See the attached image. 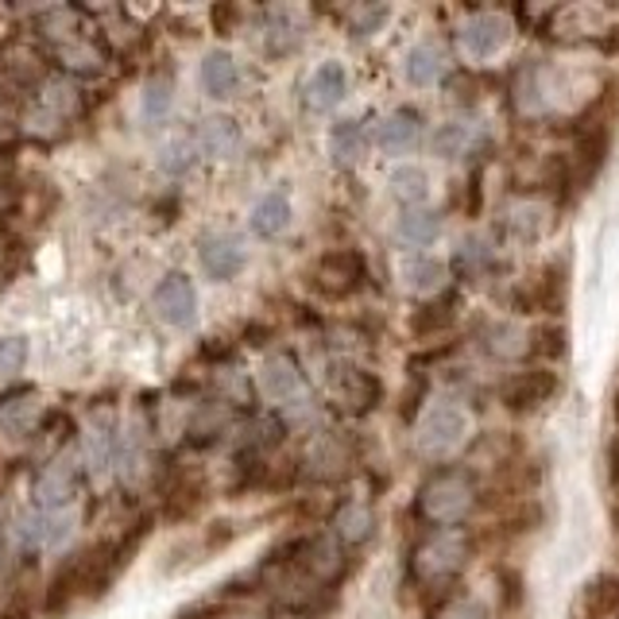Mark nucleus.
<instances>
[{
    "label": "nucleus",
    "instance_id": "f03ea898",
    "mask_svg": "<svg viewBox=\"0 0 619 619\" xmlns=\"http://www.w3.org/2000/svg\"><path fill=\"white\" fill-rule=\"evenodd\" d=\"M472 557V534L465 527H442L415 542L410 549V577L418 589H445L457 581V573L469 566Z\"/></svg>",
    "mask_w": 619,
    "mask_h": 619
},
{
    "label": "nucleus",
    "instance_id": "e433bc0d",
    "mask_svg": "<svg viewBox=\"0 0 619 619\" xmlns=\"http://www.w3.org/2000/svg\"><path fill=\"white\" fill-rule=\"evenodd\" d=\"M232 20H237V9H213V27H217L222 36H229Z\"/></svg>",
    "mask_w": 619,
    "mask_h": 619
},
{
    "label": "nucleus",
    "instance_id": "a878e982",
    "mask_svg": "<svg viewBox=\"0 0 619 619\" xmlns=\"http://www.w3.org/2000/svg\"><path fill=\"white\" fill-rule=\"evenodd\" d=\"M407 81L410 86H430L438 74H442V51L433 43H418V47H410L407 51Z\"/></svg>",
    "mask_w": 619,
    "mask_h": 619
},
{
    "label": "nucleus",
    "instance_id": "473e14b6",
    "mask_svg": "<svg viewBox=\"0 0 619 619\" xmlns=\"http://www.w3.org/2000/svg\"><path fill=\"white\" fill-rule=\"evenodd\" d=\"M457 264H460V271H465V275H480V271H484V264H488V248L480 244V240H465V244H460Z\"/></svg>",
    "mask_w": 619,
    "mask_h": 619
},
{
    "label": "nucleus",
    "instance_id": "ddd939ff",
    "mask_svg": "<svg viewBox=\"0 0 619 619\" xmlns=\"http://www.w3.org/2000/svg\"><path fill=\"white\" fill-rule=\"evenodd\" d=\"M569 267L566 260H549L542 267V275L534 279L531 287V299H527V310H542V314H561L566 310V299H569Z\"/></svg>",
    "mask_w": 619,
    "mask_h": 619
},
{
    "label": "nucleus",
    "instance_id": "0eeeda50",
    "mask_svg": "<svg viewBox=\"0 0 619 619\" xmlns=\"http://www.w3.org/2000/svg\"><path fill=\"white\" fill-rule=\"evenodd\" d=\"M78 596H89V549L86 554H74L71 561L51 577V584H47V593H43V611L47 616H66Z\"/></svg>",
    "mask_w": 619,
    "mask_h": 619
},
{
    "label": "nucleus",
    "instance_id": "ea45409f",
    "mask_svg": "<svg viewBox=\"0 0 619 619\" xmlns=\"http://www.w3.org/2000/svg\"><path fill=\"white\" fill-rule=\"evenodd\" d=\"M217 611L213 608H205V604H198V608H186V611H178V619H213Z\"/></svg>",
    "mask_w": 619,
    "mask_h": 619
},
{
    "label": "nucleus",
    "instance_id": "79ce46f5",
    "mask_svg": "<svg viewBox=\"0 0 619 619\" xmlns=\"http://www.w3.org/2000/svg\"><path fill=\"white\" fill-rule=\"evenodd\" d=\"M616 534H619V515H616Z\"/></svg>",
    "mask_w": 619,
    "mask_h": 619
},
{
    "label": "nucleus",
    "instance_id": "2f4dec72",
    "mask_svg": "<svg viewBox=\"0 0 619 619\" xmlns=\"http://www.w3.org/2000/svg\"><path fill=\"white\" fill-rule=\"evenodd\" d=\"M167 109H170V86L167 81H151L148 98H143V113H148L151 121H163Z\"/></svg>",
    "mask_w": 619,
    "mask_h": 619
},
{
    "label": "nucleus",
    "instance_id": "20e7f679",
    "mask_svg": "<svg viewBox=\"0 0 619 619\" xmlns=\"http://www.w3.org/2000/svg\"><path fill=\"white\" fill-rule=\"evenodd\" d=\"M291 566L306 577L314 589H326V584H337L345 577V546L337 542V534H314V539L294 542V557Z\"/></svg>",
    "mask_w": 619,
    "mask_h": 619
},
{
    "label": "nucleus",
    "instance_id": "7ed1b4c3",
    "mask_svg": "<svg viewBox=\"0 0 619 619\" xmlns=\"http://www.w3.org/2000/svg\"><path fill=\"white\" fill-rule=\"evenodd\" d=\"M465 438H469V415L457 403H433L415 430L418 453L430 460H445L450 453H457Z\"/></svg>",
    "mask_w": 619,
    "mask_h": 619
},
{
    "label": "nucleus",
    "instance_id": "9b49d317",
    "mask_svg": "<svg viewBox=\"0 0 619 619\" xmlns=\"http://www.w3.org/2000/svg\"><path fill=\"white\" fill-rule=\"evenodd\" d=\"M333 391H337V399H341V407H349L353 415H368V410L383 399V383L376 380L371 371L356 368V364L337 368Z\"/></svg>",
    "mask_w": 619,
    "mask_h": 619
},
{
    "label": "nucleus",
    "instance_id": "393cba45",
    "mask_svg": "<svg viewBox=\"0 0 619 619\" xmlns=\"http://www.w3.org/2000/svg\"><path fill=\"white\" fill-rule=\"evenodd\" d=\"M202 148L210 151V155H217V160L232 155V151L240 148L237 121H229V116H213V121H205L202 124Z\"/></svg>",
    "mask_w": 619,
    "mask_h": 619
},
{
    "label": "nucleus",
    "instance_id": "aec40b11",
    "mask_svg": "<svg viewBox=\"0 0 619 619\" xmlns=\"http://www.w3.org/2000/svg\"><path fill=\"white\" fill-rule=\"evenodd\" d=\"M310 460H314V477L321 480H341L353 469V453H349L345 442H337V438H321L314 445V453H310Z\"/></svg>",
    "mask_w": 619,
    "mask_h": 619
},
{
    "label": "nucleus",
    "instance_id": "4be33fe9",
    "mask_svg": "<svg viewBox=\"0 0 619 619\" xmlns=\"http://www.w3.org/2000/svg\"><path fill=\"white\" fill-rule=\"evenodd\" d=\"M329 155L337 167H353L364 155V124L361 121H337L329 132Z\"/></svg>",
    "mask_w": 619,
    "mask_h": 619
},
{
    "label": "nucleus",
    "instance_id": "4c0bfd02",
    "mask_svg": "<svg viewBox=\"0 0 619 619\" xmlns=\"http://www.w3.org/2000/svg\"><path fill=\"white\" fill-rule=\"evenodd\" d=\"M608 480H611V488H616V495H619V442L608 450Z\"/></svg>",
    "mask_w": 619,
    "mask_h": 619
},
{
    "label": "nucleus",
    "instance_id": "c9c22d12",
    "mask_svg": "<svg viewBox=\"0 0 619 619\" xmlns=\"http://www.w3.org/2000/svg\"><path fill=\"white\" fill-rule=\"evenodd\" d=\"M383 20H388V9H364L361 16H356L353 31H356V36H368V31H376Z\"/></svg>",
    "mask_w": 619,
    "mask_h": 619
},
{
    "label": "nucleus",
    "instance_id": "c756f323",
    "mask_svg": "<svg viewBox=\"0 0 619 619\" xmlns=\"http://www.w3.org/2000/svg\"><path fill=\"white\" fill-rule=\"evenodd\" d=\"M531 353L534 356H546V361H557V356L566 353V329L549 321V326H539L531 333Z\"/></svg>",
    "mask_w": 619,
    "mask_h": 619
},
{
    "label": "nucleus",
    "instance_id": "f8f14e48",
    "mask_svg": "<svg viewBox=\"0 0 619 619\" xmlns=\"http://www.w3.org/2000/svg\"><path fill=\"white\" fill-rule=\"evenodd\" d=\"M418 136H422V116H418L415 109H395V113L383 116L380 128H376V148H380L383 155H407L418 143Z\"/></svg>",
    "mask_w": 619,
    "mask_h": 619
},
{
    "label": "nucleus",
    "instance_id": "58836bf2",
    "mask_svg": "<svg viewBox=\"0 0 619 619\" xmlns=\"http://www.w3.org/2000/svg\"><path fill=\"white\" fill-rule=\"evenodd\" d=\"M0 619H31V608L27 604H9V608L0 611Z\"/></svg>",
    "mask_w": 619,
    "mask_h": 619
},
{
    "label": "nucleus",
    "instance_id": "a211bd4d",
    "mask_svg": "<svg viewBox=\"0 0 619 619\" xmlns=\"http://www.w3.org/2000/svg\"><path fill=\"white\" fill-rule=\"evenodd\" d=\"M202 86L210 98H232L240 86V71L229 51H210L202 62Z\"/></svg>",
    "mask_w": 619,
    "mask_h": 619
},
{
    "label": "nucleus",
    "instance_id": "4468645a",
    "mask_svg": "<svg viewBox=\"0 0 619 619\" xmlns=\"http://www.w3.org/2000/svg\"><path fill=\"white\" fill-rule=\"evenodd\" d=\"M345 93H349V78H345V66H341V62H326V66H318L306 81V105L314 109V113L337 109L345 101Z\"/></svg>",
    "mask_w": 619,
    "mask_h": 619
},
{
    "label": "nucleus",
    "instance_id": "b1692460",
    "mask_svg": "<svg viewBox=\"0 0 619 619\" xmlns=\"http://www.w3.org/2000/svg\"><path fill=\"white\" fill-rule=\"evenodd\" d=\"M438 229H442V217L433 210H422V205L399 217V240H403V244H415V248L430 244V240L438 237Z\"/></svg>",
    "mask_w": 619,
    "mask_h": 619
},
{
    "label": "nucleus",
    "instance_id": "2eb2a0df",
    "mask_svg": "<svg viewBox=\"0 0 619 619\" xmlns=\"http://www.w3.org/2000/svg\"><path fill=\"white\" fill-rule=\"evenodd\" d=\"M260 388H264V395L275 399V403H287V399H294L302 391V368H299V361H294L291 353L267 356L264 368H260Z\"/></svg>",
    "mask_w": 619,
    "mask_h": 619
},
{
    "label": "nucleus",
    "instance_id": "6ab92c4d",
    "mask_svg": "<svg viewBox=\"0 0 619 619\" xmlns=\"http://www.w3.org/2000/svg\"><path fill=\"white\" fill-rule=\"evenodd\" d=\"M453 321H457V299H453V294H445V299L426 302V306H418L415 314H410V333L438 337L442 329H450Z\"/></svg>",
    "mask_w": 619,
    "mask_h": 619
},
{
    "label": "nucleus",
    "instance_id": "412c9836",
    "mask_svg": "<svg viewBox=\"0 0 619 619\" xmlns=\"http://www.w3.org/2000/svg\"><path fill=\"white\" fill-rule=\"evenodd\" d=\"M581 611L589 619H608L619 611V577L616 573H604L596 581H589L581 596Z\"/></svg>",
    "mask_w": 619,
    "mask_h": 619
},
{
    "label": "nucleus",
    "instance_id": "72a5a7b5",
    "mask_svg": "<svg viewBox=\"0 0 619 619\" xmlns=\"http://www.w3.org/2000/svg\"><path fill=\"white\" fill-rule=\"evenodd\" d=\"M438 619H488V608L480 601H450Z\"/></svg>",
    "mask_w": 619,
    "mask_h": 619
},
{
    "label": "nucleus",
    "instance_id": "dca6fc26",
    "mask_svg": "<svg viewBox=\"0 0 619 619\" xmlns=\"http://www.w3.org/2000/svg\"><path fill=\"white\" fill-rule=\"evenodd\" d=\"M337 527V542L341 546H364V542L371 539V527H376V511H371V504H364V500H349L341 511H337L333 519Z\"/></svg>",
    "mask_w": 619,
    "mask_h": 619
},
{
    "label": "nucleus",
    "instance_id": "f3484780",
    "mask_svg": "<svg viewBox=\"0 0 619 619\" xmlns=\"http://www.w3.org/2000/svg\"><path fill=\"white\" fill-rule=\"evenodd\" d=\"M291 225V198H287V190H271V194H264L256 205H252V232L264 240L279 237V232Z\"/></svg>",
    "mask_w": 619,
    "mask_h": 619
},
{
    "label": "nucleus",
    "instance_id": "f257e3e1",
    "mask_svg": "<svg viewBox=\"0 0 619 619\" xmlns=\"http://www.w3.org/2000/svg\"><path fill=\"white\" fill-rule=\"evenodd\" d=\"M477 507V477L469 469H457V465H445V469H433L422 480L415 500V511L422 522H430L433 531L442 527H460L469 519V511Z\"/></svg>",
    "mask_w": 619,
    "mask_h": 619
},
{
    "label": "nucleus",
    "instance_id": "1a4fd4ad",
    "mask_svg": "<svg viewBox=\"0 0 619 619\" xmlns=\"http://www.w3.org/2000/svg\"><path fill=\"white\" fill-rule=\"evenodd\" d=\"M155 310H160V318L175 329L194 326L198 318V294L194 283L186 279L182 271H170L160 287H155Z\"/></svg>",
    "mask_w": 619,
    "mask_h": 619
},
{
    "label": "nucleus",
    "instance_id": "f704fd0d",
    "mask_svg": "<svg viewBox=\"0 0 619 619\" xmlns=\"http://www.w3.org/2000/svg\"><path fill=\"white\" fill-rule=\"evenodd\" d=\"M190 163H194V148H190V143H170V148L163 151V167H167L170 175H182Z\"/></svg>",
    "mask_w": 619,
    "mask_h": 619
},
{
    "label": "nucleus",
    "instance_id": "5701e85b",
    "mask_svg": "<svg viewBox=\"0 0 619 619\" xmlns=\"http://www.w3.org/2000/svg\"><path fill=\"white\" fill-rule=\"evenodd\" d=\"M391 190H395V198L407 210H418V205L426 202V194H430V178H426L422 167H415V163H403V167H395V175H391Z\"/></svg>",
    "mask_w": 619,
    "mask_h": 619
},
{
    "label": "nucleus",
    "instance_id": "7c9ffc66",
    "mask_svg": "<svg viewBox=\"0 0 619 619\" xmlns=\"http://www.w3.org/2000/svg\"><path fill=\"white\" fill-rule=\"evenodd\" d=\"M465 143H469V128L465 124H442V132L433 136V148L445 160H457L460 151H465Z\"/></svg>",
    "mask_w": 619,
    "mask_h": 619
},
{
    "label": "nucleus",
    "instance_id": "cd10ccee",
    "mask_svg": "<svg viewBox=\"0 0 619 619\" xmlns=\"http://www.w3.org/2000/svg\"><path fill=\"white\" fill-rule=\"evenodd\" d=\"M507 229H511L515 237H522V240L542 237V229H546V210H542V205H534V202L511 205V210H507Z\"/></svg>",
    "mask_w": 619,
    "mask_h": 619
},
{
    "label": "nucleus",
    "instance_id": "c85d7f7f",
    "mask_svg": "<svg viewBox=\"0 0 619 619\" xmlns=\"http://www.w3.org/2000/svg\"><path fill=\"white\" fill-rule=\"evenodd\" d=\"M492 341H488V349H492L495 356H522V353H531V333H519L515 326H495L492 333Z\"/></svg>",
    "mask_w": 619,
    "mask_h": 619
},
{
    "label": "nucleus",
    "instance_id": "6e6552de",
    "mask_svg": "<svg viewBox=\"0 0 619 619\" xmlns=\"http://www.w3.org/2000/svg\"><path fill=\"white\" fill-rule=\"evenodd\" d=\"M507 39H511V24L504 16H495V12H480V16L465 20L457 31L460 51L469 54V59H492Z\"/></svg>",
    "mask_w": 619,
    "mask_h": 619
},
{
    "label": "nucleus",
    "instance_id": "39448f33",
    "mask_svg": "<svg viewBox=\"0 0 619 619\" xmlns=\"http://www.w3.org/2000/svg\"><path fill=\"white\" fill-rule=\"evenodd\" d=\"M314 287L326 299H349L364 287V260L353 248H333L314 264Z\"/></svg>",
    "mask_w": 619,
    "mask_h": 619
},
{
    "label": "nucleus",
    "instance_id": "423d86ee",
    "mask_svg": "<svg viewBox=\"0 0 619 619\" xmlns=\"http://www.w3.org/2000/svg\"><path fill=\"white\" fill-rule=\"evenodd\" d=\"M557 391V376L546 368H534V371H515L511 380L500 388V399H504V407L515 410V415H527V410H539L546 407L549 399Z\"/></svg>",
    "mask_w": 619,
    "mask_h": 619
},
{
    "label": "nucleus",
    "instance_id": "a19ab883",
    "mask_svg": "<svg viewBox=\"0 0 619 619\" xmlns=\"http://www.w3.org/2000/svg\"><path fill=\"white\" fill-rule=\"evenodd\" d=\"M616 422H619V395H616Z\"/></svg>",
    "mask_w": 619,
    "mask_h": 619
},
{
    "label": "nucleus",
    "instance_id": "bb28decb",
    "mask_svg": "<svg viewBox=\"0 0 619 619\" xmlns=\"http://www.w3.org/2000/svg\"><path fill=\"white\" fill-rule=\"evenodd\" d=\"M445 283V264L433 256H410L407 260V287L418 294H433L442 291Z\"/></svg>",
    "mask_w": 619,
    "mask_h": 619
},
{
    "label": "nucleus",
    "instance_id": "9d476101",
    "mask_svg": "<svg viewBox=\"0 0 619 619\" xmlns=\"http://www.w3.org/2000/svg\"><path fill=\"white\" fill-rule=\"evenodd\" d=\"M202 267L210 279H217V283H225V279H237L240 271H244V244H240L232 232H210V237L202 240Z\"/></svg>",
    "mask_w": 619,
    "mask_h": 619
}]
</instances>
